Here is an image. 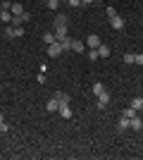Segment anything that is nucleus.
Listing matches in <instances>:
<instances>
[{
	"label": "nucleus",
	"instance_id": "c756f323",
	"mask_svg": "<svg viewBox=\"0 0 143 160\" xmlns=\"http://www.w3.org/2000/svg\"><path fill=\"white\" fill-rule=\"evenodd\" d=\"M0 67H2V62H0Z\"/></svg>",
	"mask_w": 143,
	"mask_h": 160
},
{
	"label": "nucleus",
	"instance_id": "4be33fe9",
	"mask_svg": "<svg viewBox=\"0 0 143 160\" xmlns=\"http://www.w3.org/2000/svg\"><path fill=\"white\" fill-rule=\"evenodd\" d=\"M124 117H129V120H131V117H134V115H136V110H134V108H126V110H124Z\"/></svg>",
	"mask_w": 143,
	"mask_h": 160
},
{
	"label": "nucleus",
	"instance_id": "423d86ee",
	"mask_svg": "<svg viewBox=\"0 0 143 160\" xmlns=\"http://www.w3.org/2000/svg\"><path fill=\"white\" fill-rule=\"evenodd\" d=\"M57 112L64 117V120H72V108H69V103H60V110Z\"/></svg>",
	"mask_w": 143,
	"mask_h": 160
},
{
	"label": "nucleus",
	"instance_id": "6ab92c4d",
	"mask_svg": "<svg viewBox=\"0 0 143 160\" xmlns=\"http://www.w3.org/2000/svg\"><path fill=\"white\" fill-rule=\"evenodd\" d=\"M57 5H60V0H45V7H48V10H57Z\"/></svg>",
	"mask_w": 143,
	"mask_h": 160
},
{
	"label": "nucleus",
	"instance_id": "0eeeda50",
	"mask_svg": "<svg viewBox=\"0 0 143 160\" xmlns=\"http://www.w3.org/2000/svg\"><path fill=\"white\" fill-rule=\"evenodd\" d=\"M31 19V14L29 12H24V14H19V17H12V27H21L24 22H29Z\"/></svg>",
	"mask_w": 143,
	"mask_h": 160
},
{
	"label": "nucleus",
	"instance_id": "5701e85b",
	"mask_svg": "<svg viewBox=\"0 0 143 160\" xmlns=\"http://www.w3.org/2000/svg\"><path fill=\"white\" fill-rule=\"evenodd\" d=\"M134 62H136V65H141V67H143V53H136V55H134Z\"/></svg>",
	"mask_w": 143,
	"mask_h": 160
},
{
	"label": "nucleus",
	"instance_id": "6e6552de",
	"mask_svg": "<svg viewBox=\"0 0 143 160\" xmlns=\"http://www.w3.org/2000/svg\"><path fill=\"white\" fill-rule=\"evenodd\" d=\"M100 43H102V41H100V36H95V33H91L88 38H86V46H88V48H98Z\"/></svg>",
	"mask_w": 143,
	"mask_h": 160
},
{
	"label": "nucleus",
	"instance_id": "ddd939ff",
	"mask_svg": "<svg viewBox=\"0 0 143 160\" xmlns=\"http://www.w3.org/2000/svg\"><path fill=\"white\" fill-rule=\"evenodd\" d=\"M117 129H119V132H126V129H129V117H119V122H117Z\"/></svg>",
	"mask_w": 143,
	"mask_h": 160
},
{
	"label": "nucleus",
	"instance_id": "cd10ccee",
	"mask_svg": "<svg viewBox=\"0 0 143 160\" xmlns=\"http://www.w3.org/2000/svg\"><path fill=\"white\" fill-rule=\"evenodd\" d=\"M2 122H5V117H2V112H0V124H2Z\"/></svg>",
	"mask_w": 143,
	"mask_h": 160
},
{
	"label": "nucleus",
	"instance_id": "1a4fd4ad",
	"mask_svg": "<svg viewBox=\"0 0 143 160\" xmlns=\"http://www.w3.org/2000/svg\"><path fill=\"white\" fill-rule=\"evenodd\" d=\"M45 108L50 110V112H57V110H60V100H57V98L53 96V98H50V100L45 103Z\"/></svg>",
	"mask_w": 143,
	"mask_h": 160
},
{
	"label": "nucleus",
	"instance_id": "f257e3e1",
	"mask_svg": "<svg viewBox=\"0 0 143 160\" xmlns=\"http://www.w3.org/2000/svg\"><path fill=\"white\" fill-rule=\"evenodd\" d=\"M57 55H62L60 41H55V43H50V46H48V58H57Z\"/></svg>",
	"mask_w": 143,
	"mask_h": 160
},
{
	"label": "nucleus",
	"instance_id": "393cba45",
	"mask_svg": "<svg viewBox=\"0 0 143 160\" xmlns=\"http://www.w3.org/2000/svg\"><path fill=\"white\" fill-rule=\"evenodd\" d=\"M67 2H69L72 7H81V0H67Z\"/></svg>",
	"mask_w": 143,
	"mask_h": 160
},
{
	"label": "nucleus",
	"instance_id": "9d476101",
	"mask_svg": "<svg viewBox=\"0 0 143 160\" xmlns=\"http://www.w3.org/2000/svg\"><path fill=\"white\" fill-rule=\"evenodd\" d=\"M10 12H12V17H19V14H24L26 10L21 7V2H12V7H10Z\"/></svg>",
	"mask_w": 143,
	"mask_h": 160
},
{
	"label": "nucleus",
	"instance_id": "a878e982",
	"mask_svg": "<svg viewBox=\"0 0 143 160\" xmlns=\"http://www.w3.org/2000/svg\"><path fill=\"white\" fill-rule=\"evenodd\" d=\"M7 129H10V124H7V122H2V124H0V134L7 132Z\"/></svg>",
	"mask_w": 143,
	"mask_h": 160
},
{
	"label": "nucleus",
	"instance_id": "2eb2a0df",
	"mask_svg": "<svg viewBox=\"0 0 143 160\" xmlns=\"http://www.w3.org/2000/svg\"><path fill=\"white\" fill-rule=\"evenodd\" d=\"M0 22H5V24H12V12H10V10H2V12H0Z\"/></svg>",
	"mask_w": 143,
	"mask_h": 160
},
{
	"label": "nucleus",
	"instance_id": "39448f33",
	"mask_svg": "<svg viewBox=\"0 0 143 160\" xmlns=\"http://www.w3.org/2000/svg\"><path fill=\"white\" fill-rule=\"evenodd\" d=\"M110 24H112V29H117V31H122V29H124V19L119 17V14L110 17Z\"/></svg>",
	"mask_w": 143,
	"mask_h": 160
},
{
	"label": "nucleus",
	"instance_id": "7ed1b4c3",
	"mask_svg": "<svg viewBox=\"0 0 143 160\" xmlns=\"http://www.w3.org/2000/svg\"><path fill=\"white\" fill-rule=\"evenodd\" d=\"M107 103H110V93H107V91H102V93L98 96V110H105Z\"/></svg>",
	"mask_w": 143,
	"mask_h": 160
},
{
	"label": "nucleus",
	"instance_id": "c85d7f7f",
	"mask_svg": "<svg viewBox=\"0 0 143 160\" xmlns=\"http://www.w3.org/2000/svg\"><path fill=\"white\" fill-rule=\"evenodd\" d=\"M0 12H2V2H0Z\"/></svg>",
	"mask_w": 143,
	"mask_h": 160
},
{
	"label": "nucleus",
	"instance_id": "b1692460",
	"mask_svg": "<svg viewBox=\"0 0 143 160\" xmlns=\"http://www.w3.org/2000/svg\"><path fill=\"white\" fill-rule=\"evenodd\" d=\"M14 36H17V38H19V36H24V29H21V27H14Z\"/></svg>",
	"mask_w": 143,
	"mask_h": 160
},
{
	"label": "nucleus",
	"instance_id": "f3484780",
	"mask_svg": "<svg viewBox=\"0 0 143 160\" xmlns=\"http://www.w3.org/2000/svg\"><path fill=\"white\" fill-rule=\"evenodd\" d=\"M98 55H100V58H107V55H110V46L100 43V46H98Z\"/></svg>",
	"mask_w": 143,
	"mask_h": 160
},
{
	"label": "nucleus",
	"instance_id": "aec40b11",
	"mask_svg": "<svg viewBox=\"0 0 143 160\" xmlns=\"http://www.w3.org/2000/svg\"><path fill=\"white\" fill-rule=\"evenodd\" d=\"M5 38H17L14 36V27H5Z\"/></svg>",
	"mask_w": 143,
	"mask_h": 160
},
{
	"label": "nucleus",
	"instance_id": "f8f14e48",
	"mask_svg": "<svg viewBox=\"0 0 143 160\" xmlns=\"http://www.w3.org/2000/svg\"><path fill=\"white\" fill-rule=\"evenodd\" d=\"M72 50H74V53H83V50H86V43H83V41H72Z\"/></svg>",
	"mask_w": 143,
	"mask_h": 160
},
{
	"label": "nucleus",
	"instance_id": "a211bd4d",
	"mask_svg": "<svg viewBox=\"0 0 143 160\" xmlns=\"http://www.w3.org/2000/svg\"><path fill=\"white\" fill-rule=\"evenodd\" d=\"M43 41H45L48 46H50V43H55L57 38H55V33H53V31H45V33H43Z\"/></svg>",
	"mask_w": 143,
	"mask_h": 160
},
{
	"label": "nucleus",
	"instance_id": "f03ea898",
	"mask_svg": "<svg viewBox=\"0 0 143 160\" xmlns=\"http://www.w3.org/2000/svg\"><path fill=\"white\" fill-rule=\"evenodd\" d=\"M129 129H134V132H141V129H143V120L138 117V112L129 120Z\"/></svg>",
	"mask_w": 143,
	"mask_h": 160
},
{
	"label": "nucleus",
	"instance_id": "9b49d317",
	"mask_svg": "<svg viewBox=\"0 0 143 160\" xmlns=\"http://www.w3.org/2000/svg\"><path fill=\"white\" fill-rule=\"evenodd\" d=\"M67 14H57V17H55V19H53V24H55V27H67Z\"/></svg>",
	"mask_w": 143,
	"mask_h": 160
},
{
	"label": "nucleus",
	"instance_id": "dca6fc26",
	"mask_svg": "<svg viewBox=\"0 0 143 160\" xmlns=\"http://www.w3.org/2000/svg\"><path fill=\"white\" fill-rule=\"evenodd\" d=\"M102 91H107V88H105V84H93V86H91V93H93V96H100Z\"/></svg>",
	"mask_w": 143,
	"mask_h": 160
},
{
	"label": "nucleus",
	"instance_id": "20e7f679",
	"mask_svg": "<svg viewBox=\"0 0 143 160\" xmlns=\"http://www.w3.org/2000/svg\"><path fill=\"white\" fill-rule=\"evenodd\" d=\"M55 38L57 41H64V38H69V31H67V27H55Z\"/></svg>",
	"mask_w": 143,
	"mask_h": 160
},
{
	"label": "nucleus",
	"instance_id": "4468645a",
	"mask_svg": "<svg viewBox=\"0 0 143 160\" xmlns=\"http://www.w3.org/2000/svg\"><path fill=\"white\" fill-rule=\"evenodd\" d=\"M131 108H134L136 112H138V110H143V96H136V98L131 100Z\"/></svg>",
	"mask_w": 143,
	"mask_h": 160
},
{
	"label": "nucleus",
	"instance_id": "bb28decb",
	"mask_svg": "<svg viewBox=\"0 0 143 160\" xmlns=\"http://www.w3.org/2000/svg\"><path fill=\"white\" fill-rule=\"evenodd\" d=\"M93 2H98V0H81V5H93Z\"/></svg>",
	"mask_w": 143,
	"mask_h": 160
},
{
	"label": "nucleus",
	"instance_id": "412c9836",
	"mask_svg": "<svg viewBox=\"0 0 143 160\" xmlns=\"http://www.w3.org/2000/svg\"><path fill=\"white\" fill-rule=\"evenodd\" d=\"M122 60H124V65H134V53H126Z\"/></svg>",
	"mask_w": 143,
	"mask_h": 160
}]
</instances>
